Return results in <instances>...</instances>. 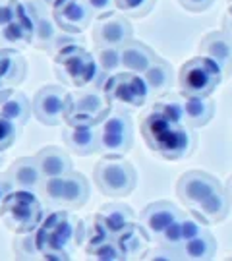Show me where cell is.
<instances>
[{
  "instance_id": "46",
  "label": "cell",
  "mask_w": 232,
  "mask_h": 261,
  "mask_svg": "<svg viewBox=\"0 0 232 261\" xmlns=\"http://www.w3.org/2000/svg\"><path fill=\"white\" fill-rule=\"evenodd\" d=\"M230 186H232V178H230Z\"/></svg>"
},
{
  "instance_id": "40",
  "label": "cell",
  "mask_w": 232,
  "mask_h": 261,
  "mask_svg": "<svg viewBox=\"0 0 232 261\" xmlns=\"http://www.w3.org/2000/svg\"><path fill=\"white\" fill-rule=\"evenodd\" d=\"M178 2H180L182 8H186L188 12H194V14L205 12V10L213 4V0H178Z\"/></svg>"
},
{
  "instance_id": "43",
  "label": "cell",
  "mask_w": 232,
  "mask_h": 261,
  "mask_svg": "<svg viewBox=\"0 0 232 261\" xmlns=\"http://www.w3.org/2000/svg\"><path fill=\"white\" fill-rule=\"evenodd\" d=\"M6 196V190L2 188V182H0V201H2V197Z\"/></svg>"
},
{
  "instance_id": "27",
  "label": "cell",
  "mask_w": 232,
  "mask_h": 261,
  "mask_svg": "<svg viewBox=\"0 0 232 261\" xmlns=\"http://www.w3.org/2000/svg\"><path fill=\"white\" fill-rule=\"evenodd\" d=\"M58 31H60V29H58V25H56L53 14L46 10L45 14H41V18H39L37 23H35L31 45L41 48V50H50V48H53V43H55V39L58 37Z\"/></svg>"
},
{
  "instance_id": "21",
  "label": "cell",
  "mask_w": 232,
  "mask_h": 261,
  "mask_svg": "<svg viewBox=\"0 0 232 261\" xmlns=\"http://www.w3.org/2000/svg\"><path fill=\"white\" fill-rule=\"evenodd\" d=\"M116 244L120 246L122 253L126 259H136V257H145V250H147L149 236L143 230L141 224L132 223L126 228H122L120 232L114 236Z\"/></svg>"
},
{
  "instance_id": "9",
  "label": "cell",
  "mask_w": 232,
  "mask_h": 261,
  "mask_svg": "<svg viewBox=\"0 0 232 261\" xmlns=\"http://www.w3.org/2000/svg\"><path fill=\"white\" fill-rule=\"evenodd\" d=\"M134 145V122L124 111L109 112L99 126V149L109 155H126Z\"/></svg>"
},
{
  "instance_id": "20",
  "label": "cell",
  "mask_w": 232,
  "mask_h": 261,
  "mask_svg": "<svg viewBox=\"0 0 232 261\" xmlns=\"http://www.w3.org/2000/svg\"><path fill=\"white\" fill-rule=\"evenodd\" d=\"M28 72V62L18 50L10 47L0 48V84L4 87L19 85Z\"/></svg>"
},
{
  "instance_id": "11",
  "label": "cell",
  "mask_w": 232,
  "mask_h": 261,
  "mask_svg": "<svg viewBox=\"0 0 232 261\" xmlns=\"http://www.w3.org/2000/svg\"><path fill=\"white\" fill-rule=\"evenodd\" d=\"M68 101H70V93L62 85H45L33 97L31 111L39 122H43L46 126H56L64 118Z\"/></svg>"
},
{
  "instance_id": "42",
  "label": "cell",
  "mask_w": 232,
  "mask_h": 261,
  "mask_svg": "<svg viewBox=\"0 0 232 261\" xmlns=\"http://www.w3.org/2000/svg\"><path fill=\"white\" fill-rule=\"evenodd\" d=\"M41 2H43V4H45V6H48V8H50V6H53V4H55L56 0H41Z\"/></svg>"
},
{
  "instance_id": "23",
  "label": "cell",
  "mask_w": 232,
  "mask_h": 261,
  "mask_svg": "<svg viewBox=\"0 0 232 261\" xmlns=\"http://www.w3.org/2000/svg\"><path fill=\"white\" fill-rule=\"evenodd\" d=\"M184 120L192 128L207 126L215 114V103L211 97H190L182 93Z\"/></svg>"
},
{
  "instance_id": "7",
  "label": "cell",
  "mask_w": 232,
  "mask_h": 261,
  "mask_svg": "<svg viewBox=\"0 0 232 261\" xmlns=\"http://www.w3.org/2000/svg\"><path fill=\"white\" fill-rule=\"evenodd\" d=\"M111 111V101L105 97L102 91L93 87L91 91L70 93L64 122L68 126H97L109 116Z\"/></svg>"
},
{
  "instance_id": "10",
  "label": "cell",
  "mask_w": 232,
  "mask_h": 261,
  "mask_svg": "<svg viewBox=\"0 0 232 261\" xmlns=\"http://www.w3.org/2000/svg\"><path fill=\"white\" fill-rule=\"evenodd\" d=\"M221 188L224 186L213 174H209L205 170H188L178 180L176 194L180 197V201H184V205L190 211L195 205L207 201L211 196H215Z\"/></svg>"
},
{
  "instance_id": "37",
  "label": "cell",
  "mask_w": 232,
  "mask_h": 261,
  "mask_svg": "<svg viewBox=\"0 0 232 261\" xmlns=\"http://www.w3.org/2000/svg\"><path fill=\"white\" fill-rule=\"evenodd\" d=\"M145 257L147 259H165V261H180V253L176 250H172V248H167V246H163V244H159L155 250H151L149 253H145Z\"/></svg>"
},
{
  "instance_id": "5",
  "label": "cell",
  "mask_w": 232,
  "mask_h": 261,
  "mask_svg": "<svg viewBox=\"0 0 232 261\" xmlns=\"http://www.w3.org/2000/svg\"><path fill=\"white\" fill-rule=\"evenodd\" d=\"M93 180L105 196L126 197L138 184V172L122 155H107L95 165Z\"/></svg>"
},
{
  "instance_id": "32",
  "label": "cell",
  "mask_w": 232,
  "mask_h": 261,
  "mask_svg": "<svg viewBox=\"0 0 232 261\" xmlns=\"http://www.w3.org/2000/svg\"><path fill=\"white\" fill-rule=\"evenodd\" d=\"M87 253L95 259H126L114 238H105L101 242L87 246Z\"/></svg>"
},
{
  "instance_id": "35",
  "label": "cell",
  "mask_w": 232,
  "mask_h": 261,
  "mask_svg": "<svg viewBox=\"0 0 232 261\" xmlns=\"http://www.w3.org/2000/svg\"><path fill=\"white\" fill-rule=\"evenodd\" d=\"M19 124L12 122L4 114H0V151L12 147L19 138Z\"/></svg>"
},
{
  "instance_id": "33",
  "label": "cell",
  "mask_w": 232,
  "mask_h": 261,
  "mask_svg": "<svg viewBox=\"0 0 232 261\" xmlns=\"http://www.w3.org/2000/svg\"><path fill=\"white\" fill-rule=\"evenodd\" d=\"M159 244L167 246V248H172V250H180L182 244H184V234H182V217H178L176 221L168 224L167 228L161 232V236L157 238Z\"/></svg>"
},
{
  "instance_id": "17",
  "label": "cell",
  "mask_w": 232,
  "mask_h": 261,
  "mask_svg": "<svg viewBox=\"0 0 232 261\" xmlns=\"http://www.w3.org/2000/svg\"><path fill=\"white\" fill-rule=\"evenodd\" d=\"M157 60L159 56L155 55V50H151L141 41L130 39L128 43H124L120 47V64L124 68V72L143 75Z\"/></svg>"
},
{
  "instance_id": "44",
  "label": "cell",
  "mask_w": 232,
  "mask_h": 261,
  "mask_svg": "<svg viewBox=\"0 0 232 261\" xmlns=\"http://www.w3.org/2000/svg\"><path fill=\"white\" fill-rule=\"evenodd\" d=\"M0 163H2V151H0Z\"/></svg>"
},
{
  "instance_id": "13",
  "label": "cell",
  "mask_w": 232,
  "mask_h": 261,
  "mask_svg": "<svg viewBox=\"0 0 232 261\" xmlns=\"http://www.w3.org/2000/svg\"><path fill=\"white\" fill-rule=\"evenodd\" d=\"M50 14L58 29L72 35L85 31L93 19V12L87 8L84 0H56L50 6Z\"/></svg>"
},
{
  "instance_id": "45",
  "label": "cell",
  "mask_w": 232,
  "mask_h": 261,
  "mask_svg": "<svg viewBox=\"0 0 232 261\" xmlns=\"http://www.w3.org/2000/svg\"><path fill=\"white\" fill-rule=\"evenodd\" d=\"M228 8H230V10H232V0H230V6H228Z\"/></svg>"
},
{
  "instance_id": "15",
  "label": "cell",
  "mask_w": 232,
  "mask_h": 261,
  "mask_svg": "<svg viewBox=\"0 0 232 261\" xmlns=\"http://www.w3.org/2000/svg\"><path fill=\"white\" fill-rule=\"evenodd\" d=\"M178 217H182V211L174 203H170L167 199H161L155 203H149L141 215H139V224L143 226V230L147 232L149 238L157 240L161 232L167 228L172 221H176Z\"/></svg>"
},
{
  "instance_id": "12",
  "label": "cell",
  "mask_w": 232,
  "mask_h": 261,
  "mask_svg": "<svg viewBox=\"0 0 232 261\" xmlns=\"http://www.w3.org/2000/svg\"><path fill=\"white\" fill-rule=\"evenodd\" d=\"M134 39V28L130 19L118 14H105L97 16V21L93 25V41L99 48L102 47H118Z\"/></svg>"
},
{
  "instance_id": "36",
  "label": "cell",
  "mask_w": 232,
  "mask_h": 261,
  "mask_svg": "<svg viewBox=\"0 0 232 261\" xmlns=\"http://www.w3.org/2000/svg\"><path fill=\"white\" fill-rule=\"evenodd\" d=\"M205 228H203V223H199L195 217H184L182 215V234H184V242H188V240H192L194 236H197V234H201Z\"/></svg>"
},
{
  "instance_id": "31",
  "label": "cell",
  "mask_w": 232,
  "mask_h": 261,
  "mask_svg": "<svg viewBox=\"0 0 232 261\" xmlns=\"http://www.w3.org/2000/svg\"><path fill=\"white\" fill-rule=\"evenodd\" d=\"M95 60H97V66L102 74L112 75L118 74V70L122 68L120 64V48L118 47H102L97 50L95 55Z\"/></svg>"
},
{
  "instance_id": "1",
  "label": "cell",
  "mask_w": 232,
  "mask_h": 261,
  "mask_svg": "<svg viewBox=\"0 0 232 261\" xmlns=\"http://www.w3.org/2000/svg\"><path fill=\"white\" fill-rule=\"evenodd\" d=\"M141 134L149 149L167 161H180L184 157H190V153L195 147V136L192 126L170 120L159 112H151L143 118Z\"/></svg>"
},
{
  "instance_id": "4",
  "label": "cell",
  "mask_w": 232,
  "mask_h": 261,
  "mask_svg": "<svg viewBox=\"0 0 232 261\" xmlns=\"http://www.w3.org/2000/svg\"><path fill=\"white\" fill-rule=\"evenodd\" d=\"M39 194L46 205L56 209H82L89 199V182L82 172H64L60 176L45 178Z\"/></svg>"
},
{
  "instance_id": "8",
  "label": "cell",
  "mask_w": 232,
  "mask_h": 261,
  "mask_svg": "<svg viewBox=\"0 0 232 261\" xmlns=\"http://www.w3.org/2000/svg\"><path fill=\"white\" fill-rule=\"evenodd\" d=\"M102 93L114 105H120L124 109H141L147 103L149 85L145 77L132 72H118L109 75V80L102 85Z\"/></svg>"
},
{
  "instance_id": "16",
  "label": "cell",
  "mask_w": 232,
  "mask_h": 261,
  "mask_svg": "<svg viewBox=\"0 0 232 261\" xmlns=\"http://www.w3.org/2000/svg\"><path fill=\"white\" fill-rule=\"evenodd\" d=\"M199 55L219 64L224 75L232 72V35L226 31H211L199 43Z\"/></svg>"
},
{
  "instance_id": "6",
  "label": "cell",
  "mask_w": 232,
  "mask_h": 261,
  "mask_svg": "<svg viewBox=\"0 0 232 261\" xmlns=\"http://www.w3.org/2000/svg\"><path fill=\"white\" fill-rule=\"evenodd\" d=\"M223 70L207 56H195L180 68V93L190 97H209L223 82Z\"/></svg>"
},
{
  "instance_id": "26",
  "label": "cell",
  "mask_w": 232,
  "mask_h": 261,
  "mask_svg": "<svg viewBox=\"0 0 232 261\" xmlns=\"http://www.w3.org/2000/svg\"><path fill=\"white\" fill-rule=\"evenodd\" d=\"M217 252V240L209 230H203L201 234L194 236L192 240L182 244L178 250L180 259H192V261H205L211 259Z\"/></svg>"
},
{
  "instance_id": "29",
  "label": "cell",
  "mask_w": 232,
  "mask_h": 261,
  "mask_svg": "<svg viewBox=\"0 0 232 261\" xmlns=\"http://www.w3.org/2000/svg\"><path fill=\"white\" fill-rule=\"evenodd\" d=\"M153 112H159V114H163V116H167L174 122H180V124H186L182 93H172V91L163 93L153 105Z\"/></svg>"
},
{
  "instance_id": "25",
  "label": "cell",
  "mask_w": 232,
  "mask_h": 261,
  "mask_svg": "<svg viewBox=\"0 0 232 261\" xmlns=\"http://www.w3.org/2000/svg\"><path fill=\"white\" fill-rule=\"evenodd\" d=\"M35 159H37L41 172H43L45 178L60 176V174L72 170V159L68 157L60 147H55V145L43 147L35 155Z\"/></svg>"
},
{
  "instance_id": "14",
  "label": "cell",
  "mask_w": 232,
  "mask_h": 261,
  "mask_svg": "<svg viewBox=\"0 0 232 261\" xmlns=\"http://www.w3.org/2000/svg\"><path fill=\"white\" fill-rule=\"evenodd\" d=\"M2 180L10 186V190H29L37 194L43 184V172L35 157H21L14 161Z\"/></svg>"
},
{
  "instance_id": "22",
  "label": "cell",
  "mask_w": 232,
  "mask_h": 261,
  "mask_svg": "<svg viewBox=\"0 0 232 261\" xmlns=\"http://www.w3.org/2000/svg\"><path fill=\"white\" fill-rule=\"evenodd\" d=\"M0 114H4L6 118L19 126H23L29 120L31 103L23 93L14 91L10 87H2L0 89Z\"/></svg>"
},
{
  "instance_id": "30",
  "label": "cell",
  "mask_w": 232,
  "mask_h": 261,
  "mask_svg": "<svg viewBox=\"0 0 232 261\" xmlns=\"http://www.w3.org/2000/svg\"><path fill=\"white\" fill-rule=\"evenodd\" d=\"M33 35L29 33L23 25H19L18 21H10L8 25L0 29V41L6 47H18V45H31Z\"/></svg>"
},
{
  "instance_id": "28",
  "label": "cell",
  "mask_w": 232,
  "mask_h": 261,
  "mask_svg": "<svg viewBox=\"0 0 232 261\" xmlns=\"http://www.w3.org/2000/svg\"><path fill=\"white\" fill-rule=\"evenodd\" d=\"M143 77L149 85V91H155L159 95L167 93L172 85V66L168 64L167 60L159 58L157 62L143 74Z\"/></svg>"
},
{
  "instance_id": "34",
  "label": "cell",
  "mask_w": 232,
  "mask_h": 261,
  "mask_svg": "<svg viewBox=\"0 0 232 261\" xmlns=\"http://www.w3.org/2000/svg\"><path fill=\"white\" fill-rule=\"evenodd\" d=\"M114 6L122 10L126 16L143 18L155 6V0H114Z\"/></svg>"
},
{
  "instance_id": "2",
  "label": "cell",
  "mask_w": 232,
  "mask_h": 261,
  "mask_svg": "<svg viewBox=\"0 0 232 261\" xmlns=\"http://www.w3.org/2000/svg\"><path fill=\"white\" fill-rule=\"evenodd\" d=\"M84 238V224L72 215L58 209L43 219L33 230L35 250L41 252L45 259H70L72 246L82 242Z\"/></svg>"
},
{
  "instance_id": "18",
  "label": "cell",
  "mask_w": 232,
  "mask_h": 261,
  "mask_svg": "<svg viewBox=\"0 0 232 261\" xmlns=\"http://www.w3.org/2000/svg\"><path fill=\"white\" fill-rule=\"evenodd\" d=\"M230 194L226 192V188H221L215 196H211L207 201L195 205L194 209H190V215L195 217L199 223L203 224H217L224 221L228 217L230 211Z\"/></svg>"
},
{
  "instance_id": "41",
  "label": "cell",
  "mask_w": 232,
  "mask_h": 261,
  "mask_svg": "<svg viewBox=\"0 0 232 261\" xmlns=\"http://www.w3.org/2000/svg\"><path fill=\"white\" fill-rule=\"evenodd\" d=\"M224 25H226V28H230L232 25V10L228 8V18H226V21H224ZM226 33H230L232 35V31H226Z\"/></svg>"
},
{
  "instance_id": "38",
  "label": "cell",
  "mask_w": 232,
  "mask_h": 261,
  "mask_svg": "<svg viewBox=\"0 0 232 261\" xmlns=\"http://www.w3.org/2000/svg\"><path fill=\"white\" fill-rule=\"evenodd\" d=\"M87 4V8L91 10L95 16H105V14H111L114 6V0H84Z\"/></svg>"
},
{
  "instance_id": "39",
  "label": "cell",
  "mask_w": 232,
  "mask_h": 261,
  "mask_svg": "<svg viewBox=\"0 0 232 261\" xmlns=\"http://www.w3.org/2000/svg\"><path fill=\"white\" fill-rule=\"evenodd\" d=\"M16 14V0H0V29L14 21Z\"/></svg>"
},
{
  "instance_id": "24",
  "label": "cell",
  "mask_w": 232,
  "mask_h": 261,
  "mask_svg": "<svg viewBox=\"0 0 232 261\" xmlns=\"http://www.w3.org/2000/svg\"><path fill=\"white\" fill-rule=\"evenodd\" d=\"M95 219L114 238L122 228H126L128 224L134 223V211L128 205H124V203H107V205L101 207L99 213L95 215Z\"/></svg>"
},
{
  "instance_id": "3",
  "label": "cell",
  "mask_w": 232,
  "mask_h": 261,
  "mask_svg": "<svg viewBox=\"0 0 232 261\" xmlns=\"http://www.w3.org/2000/svg\"><path fill=\"white\" fill-rule=\"evenodd\" d=\"M0 217L16 234L33 232L43 221V203L35 192L12 190L0 201Z\"/></svg>"
},
{
  "instance_id": "19",
  "label": "cell",
  "mask_w": 232,
  "mask_h": 261,
  "mask_svg": "<svg viewBox=\"0 0 232 261\" xmlns=\"http://www.w3.org/2000/svg\"><path fill=\"white\" fill-rule=\"evenodd\" d=\"M64 141L78 155H91L99 151V128L97 126H68L66 124Z\"/></svg>"
}]
</instances>
